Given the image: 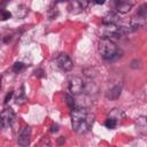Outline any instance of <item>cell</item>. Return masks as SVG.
Returning a JSON list of instances; mask_svg holds the SVG:
<instances>
[{"instance_id": "6da1fadb", "label": "cell", "mask_w": 147, "mask_h": 147, "mask_svg": "<svg viewBox=\"0 0 147 147\" xmlns=\"http://www.w3.org/2000/svg\"><path fill=\"white\" fill-rule=\"evenodd\" d=\"M71 126L77 133H86L94 122V115L88 111V109L83 107H77L71 109Z\"/></svg>"}, {"instance_id": "7a4b0ae2", "label": "cell", "mask_w": 147, "mask_h": 147, "mask_svg": "<svg viewBox=\"0 0 147 147\" xmlns=\"http://www.w3.org/2000/svg\"><path fill=\"white\" fill-rule=\"evenodd\" d=\"M99 53L105 60H114L121 55H118L121 52L114 40L101 38L99 41Z\"/></svg>"}, {"instance_id": "3957f363", "label": "cell", "mask_w": 147, "mask_h": 147, "mask_svg": "<svg viewBox=\"0 0 147 147\" xmlns=\"http://www.w3.org/2000/svg\"><path fill=\"white\" fill-rule=\"evenodd\" d=\"M123 34L121 28L118 25H110V24H103L100 29V36L101 38L106 39H118Z\"/></svg>"}, {"instance_id": "277c9868", "label": "cell", "mask_w": 147, "mask_h": 147, "mask_svg": "<svg viewBox=\"0 0 147 147\" xmlns=\"http://www.w3.org/2000/svg\"><path fill=\"white\" fill-rule=\"evenodd\" d=\"M53 63H54V65H55L57 69H60V70H62V71H70V70L74 68V62H72V60H71L70 56H69L68 54H65V53L59 54V55L55 57V60L53 61Z\"/></svg>"}, {"instance_id": "5b68a950", "label": "cell", "mask_w": 147, "mask_h": 147, "mask_svg": "<svg viewBox=\"0 0 147 147\" xmlns=\"http://www.w3.org/2000/svg\"><path fill=\"white\" fill-rule=\"evenodd\" d=\"M15 119V113L10 108H6L0 113V126L8 127L11 126Z\"/></svg>"}, {"instance_id": "8992f818", "label": "cell", "mask_w": 147, "mask_h": 147, "mask_svg": "<svg viewBox=\"0 0 147 147\" xmlns=\"http://www.w3.org/2000/svg\"><path fill=\"white\" fill-rule=\"evenodd\" d=\"M30 140H31V127L30 126L22 127L17 136V144L21 147H28L30 145Z\"/></svg>"}, {"instance_id": "52a82bcc", "label": "cell", "mask_w": 147, "mask_h": 147, "mask_svg": "<svg viewBox=\"0 0 147 147\" xmlns=\"http://www.w3.org/2000/svg\"><path fill=\"white\" fill-rule=\"evenodd\" d=\"M84 90V82L80 77H72L69 80V91L72 95H78Z\"/></svg>"}, {"instance_id": "ba28073f", "label": "cell", "mask_w": 147, "mask_h": 147, "mask_svg": "<svg viewBox=\"0 0 147 147\" xmlns=\"http://www.w3.org/2000/svg\"><path fill=\"white\" fill-rule=\"evenodd\" d=\"M88 2L87 1H71L69 2V13L71 14H78V13H82L86 7H87Z\"/></svg>"}, {"instance_id": "9c48e42d", "label": "cell", "mask_w": 147, "mask_h": 147, "mask_svg": "<svg viewBox=\"0 0 147 147\" xmlns=\"http://www.w3.org/2000/svg\"><path fill=\"white\" fill-rule=\"evenodd\" d=\"M119 21V17L116 13L114 11H108L105 16H103V20H102V23L103 24H110V25H117Z\"/></svg>"}, {"instance_id": "30bf717a", "label": "cell", "mask_w": 147, "mask_h": 147, "mask_svg": "<svg viewBox=\"0 0 147 147\" xmlns=\"http://www.w3.org/2000/svg\"><path fill=\"white\" fill-rule=\"evenodd\" d=\"M136 125H137V130L140 134L142 136H146L147 133V122H146V117L145 116H139L137 118V122H136Z\"/></svg>"}, {"instance_id": "8fae6325", "label": "cell", "mask_w": 147, "mask_h": 147, "mask_svg": "<svg viewBox=\"0 0 147 147\" xmlns=\"http://www.w3.org/2000/svg\"><path fill=\"white\" fill-rule=\"evenodd\" d=\"M131 8H132V3L129 2V1L122 0V1H117V2H116V10H117L118 13H121V14H126V13H129V11L131 10Z\"/></svg>"}, {"instance_id": "7c38bea8", "label": "cell", "mask_w": 147, "mask_h": 147, "mask_svg": "<svg viewBox=\"0 0 147 147\" xmlns=\"http://www.w3.org/2000/svg\"><path fill=\"white\" fill-rule=\"evenodd\" d=\"M121 92H122V86L121 85H115L114 87H111L108 93H107V98L110 99V100H116L119 95H121Z\"/></svg>"}, {"instance_id": "4fadbf2b", "label": "cell", "mask_w": 147, "mask_h": 147, "mask_svg": "<svg viewBox=\"0 0 147 147\" xmlns=\"http://www.w3.org/2000/svg\"><path fill=\"white\" fill-rule=\"evenodd\" d=\"M28 14H29V8L26 6H24V5H18L16 7V9L14 10V15L17 18H24Z\"/></svg>"}, {"instance_id": "5bb4252c", "label": "cell", "mask_w": 147, "mask_h": 147, "mask_svg": "<svg viewBox=\"0 0 147 147\" xmlns=\"http://www.w3.org/2000/svg\"><path fill=\"white\" fill-rule=\"evenodd\" d=\"M105 125H106L107 129L113 130V129H115V127L117 126V121H116L115 118H113V117H108V118L106 119V122H105Z\"/></svg>"}, {"instance_id": "9a60e30c", "label": "cell", "mask_w": 147, "mask_h": 147, "mask_svg": "<svg viewBox=\"0 0 147 147\" xmlns=\"http://www.w3.org/2000/svg\"><path fill=\"white\" fill-rule=\"evenodd\" d=\"M24 68H25V64H24V63H22V62H16V63H14V65H13V71H14L15 74H20L21 71L24 70Z\"/></svg>"}, {"instance_id": "2e32d148", "label": "cell", "mask_w": 147, "mask_h": 147, "mask_svg": "<svg viewBox=\"0 0 147 147\" xmlns=\"http://www.w3.org/2000/svg\"><path fill=\"white\" fill-rule=\"evenodd\" d=\"M11 13L9 10H6V9H1L0 10V20L1 21H6V20H9L11 17Z\"/></svg>"}, {"instance_id": "e0dca14e", "label": "cell", "mask_w": 147, "mask_h": 147, "mask_svg": "<svg viewBox=\"0 0 147 147\" xmlns=\"http://www.w3.org/2000/svg\"><path fill=\"white\" fill-rule=\"evenodd\" d=\"M37 147H51V140L47 137H44L39 141V144L37 145Z\"/></svg>"}, {"instance_id": "ac0fdd59", "label": "cell", "mask_w": 147, "mask_h": 147, "mask_svg": "<svg viewBox=\"0 0 147 147\" xmlns=\"http://www.w3.org/2000/svg\"><path fill=\"white\" fill-rule=\"evenodd\" d=\"M34 76L38 77V78L44 77V76H45V75H44V70H42V69H37V70L34 71Z\"/></svg>"}, {"instance_id": "d6986e66", "label": "cell", "mask_w": 147, "mask_h": 147, "mask_svg": "<svg viewBox=\"0 0 147 147\" xmlns=\"http://www.w3.org/2000/svg\"><path fill=\"white\" fill-rule=\"evenodd\" d=\"M65 98H67V100H68V101H67V103L70 106V108H71V109H74L75 107H74V101H72V98H71V96H69V95H67Z\"/></svg>"}, {"instance_id": "ffe728a7", "label": "cell", "mask_w": 147, "mask_h": 147, "mask_svg": "<svg viewBox=\"0 0 147 147\" xmlns=\"http://www.w3.org/2000/svg\"><path fill=\"white\" fill-rule=\"evenodd\" d=\"M13 94H14V92H13V91H10V92H9V93L6 95V98H5V101H3V102H5V103H8V101L11 99Z\"/></svg>"}, {"instance_id": "44dd1931", "label": "cell", "mask_w": 147, "mask_h": 147, "mask_svg": "<svg viewBox=\"0 0 147 147\" xmlns=\"http://www.w3.org/2000/svg\"><path fill=\"white\" fill-rule=\"evenodd\" d=\"M57 131H59V125H57V124H53L52 127H51V132H52V133H55V132H57Z\"/></svg>"}, {"instance_id": "7402d4cb", "label": "cell", "mask_w": 147, "mask_h": 147, "mask_svg": "<svg viewBox=\"0 0 147 147\" xmlns=\"http://www.w3.org/2000/svg\"><path fill=\"white\" fill-rule=\"evenodd\" d=\"M63 141H65V139H64V137H60V139H59V142H60V144H62Z\"/></svg>"}, {"instance_id": "603a6c76", "label": "cell", "mask_w": 147, "mask_h": 147, "mask_svg": "<svg viewBox=\"0 0 147 147\" xmlns=\"http://www.w3.org/2000/svg\"><path fill=\"white\" fill-rule=\"evenodd\" d=\"M103 2H105L103 0H101V1H95V3H96V5H102Z\"/></svg>"}, {"instance_id": "cb8c5ba5", "label": "cell", "mask_w": 147, "mask_h": 147, "mask_svg": "<svg viewBox=\"0 0 147 147\" xmlns=\"http://www.w3.org/2000/svg\"><path fill=\"white\" fill-rule=\"evenodd\" d=\"M0 88H1V77H0Z\"/></svg>"}]
</instances>
